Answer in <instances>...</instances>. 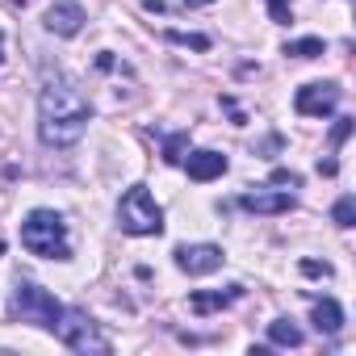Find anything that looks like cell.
<instances>
[{"label": "cell", "instance_id": "obj_1", "mask_svg": "<svg viewBox=\"0 0 356 356\" xmlns=\"http://www.w3.org/2000/svg\"><path fill=\"white\" fill-rule=\"evenodd\" d=\"M92 122V105L84 97V88L63 76V72H51L42 80V92H38V138L47 147H76L84 138Z\"/></svg>", "mask_w": 356, "mask_h": 356}, {"label": "cell", "instance_id": "obj_2", "mask_svg": "<svg viewBox=\"0 0 356 356\" xmlns=\"http://www.w3.org/2000/svg\"><path fill=\"white\" fill-rule=\"evenodd\" d=\"M22 248L30 256H42V260H72V243H67V222L63 214L55 210H30L26 222H22Z\"/></svg>", "mask_w": 356, "mask_h": 356}, {"label": "cell", "instance_id": "obj_3", "mask_svg": "<svg viewBox=\"0 0 356 356\" xmlns=\"http://www.w3.org/2000/svg\"><path fill=\"white\" fill-rule=\"evenodd\" d=\"M9 314H13L17 323L42 327V331H55L63 306H59V298L47 293L42 285H34V281H17V285H13V298H9Z\"/></svg>", "mask_w": 356, "mask_h": 356}, {"label": "cell", "instance_id": "obj_4", "mask_svg": "<svg viewBox=\"0 0 356 356\" xmlns=\"http://www.w3.org/2000/svg\"><path fill=\"white\" fill-rule=\"evenodd\" d=\"M118 227L126 235H163V210L159 202L147 193V185H130L118 202Z\"/></svg>", "mask_w": 356, "mask_h": 356}, {"label": "cell", "instance_id": "obj_5", "mask_svg": "<svg viewBox=\"0 0 356 356\" xmlns=\"http://www.w3.org/2000/svg\"><path fill=\"white\" fill-rule=\"evenodd\" d=\"M55 335H59V343L72 348V352H113V343L101 335V327H97V323L88 318V310H80V306H72V310L59 314Z\"/></svg>", "mask_w": 356, "mask_h": 356}, {"label": "cell", "instance_id": "obj_6", "mask_svg": "<svg viewBox=\"0 0 356 356\" xmlns=\"http://www.w3.org/2000/svg\"><path fill=\"white\" fill-rule=\"evenodd\" d=\"M339 97H343V88L335 80H314V84H302L293 92V109L302 118H327V113H335Z\"/></svg>", "mask_w": 356, "mask_h": 356}, {"label": "cell", "instance_id": "obj_7", "mask_svg": "<svg viewBox=\"0 0 356 356\" xmlns=\"http://www.w3.org/2000/svg\"><path fill=\"white\" fill-rule=\"evenodd\" d=\"M172 256H176V268L189 273V277H210V273H218L222 260H227V252H222L218 243H181Z\"/></svg>", "mask_w": 356, "mask_h": 356}, {"label": "cell", "instance_id": "obj_8", "mask_svg": "<svg viewBox=\"0 0 356 356\" xmlns=\"http://www.w3.org/2000/svg\"><path fill=\"white\" fill-rule=\"evenodd\" d=\"M84 9H80V0H55V5L47 9V17H42V26L55 34V38H76L80 30H84Z\"/></svg>", "mask_w": 356, "mask_h": 356}, {"label": "cell", "instance_id": "obj_9", "mask_svg": "<svg viewBox=\"0 0 356 356\" xmlns=\"http://www.w3.org/2000/svg\"><path fill=\"white\" fill-rule=\"evenodd\" d=\"M293 206H298V197H293V193H281V189H252V193L239 197V210H248V214H264V218H273V214H289Z\"/></svg>", "mask_w": 356, "mask_h": 356}, {"label": "cell", "instance_id": "obj_10", "mask_svg": "<svg viewBox=\"0 0 356 356\" xmlns=\"http://www.w3.org/2000/svg\"><path fill=\"white\" fill-rule=\"evenodd\" d=\"M185 168H189V181L206 185V181H218V176H222L231 163H227V155H222V151H210V147H202V151H193V155L185 159Z\"/></svg>", "mask_w": 356, "mask_h": 356}, {"label": "cell", "instance_id": "obj_11", "mask_svg": "<svg viewBox=\"0 0 356 356\" xmlns=\"http://www.w3.org/2000/svg\"><path fill=\"white\" fill-rule=\"evenodd\" d=\"M239 298H243V285L197 289V293H189V310H193V314H214V310H222V306H231V302H239Z\"/></svg>", "mask_w": 356, "mask_h": 356}, {"label": "cell", "instance_id": "obj_12", "mask_svg": "<svg viewBox=\"0 0 356 356\" xmlns=\"http://www.w3.org/2000/svg\"><path fill=\"white\" fill-rule=\"evenodd\" d=\"M314 331L318 335H339L343 331V306L335 298H318L314 302Z\"/></svg>", "mask_w": 356, "mask_h": 356}, {"label": "cell", "instance_id": "obj_13", "mask_svg": "<svg viewBox=\"0 0 356 356\" xmlns=\"http://www.w3.org/2000/svg\"><path fill=\"white\" fill-rule=\"evenodd\" d=\"M268 343H277V348H302L306 335H302V327L293 318H273L268 323Z\"/></svg>", "mask_w": 356, "mask_h": 356}, {"label": "cell", "instance_id": "obj_14", "mask_svg": "<svg viewBox=\"0 0 356 356\" xmlns=\"http://www.w3.org/2000/svg\"><path fill=\"white\" fill-rule=\"evenodd\" d=\"M185 151H189V130H176L163 138V159L168 163H185Z\"/></svg>", "mask_w": 356, "mask_h": 356}, {"label": "cell", "instance_id": "obj_15", "mask_svg": "<svg viewBox=\"0 0 356 356\" xmlns=\"http://www.w3.org/2000/svg\"><path fill=\"white\" fill-rule=\"evenodd\" d=\"M327 51V42L323 38H298V42H289L285 47V55H293V59H318Z\"/></svg>", "mask_w": 356, "mask_h": 356}, {"label": "cell", "instance_id": "obj_16", "mask_svg": "<svg viewBox=\"0 0 356 356\" xmlns=\"http://www.w3.org/2000/svg\"><path fill=\"white\" fill-rule=\"evenodd\" d=\"M331 222H335L339 231H348V227L356 222V197H348V193H343V197L335 202V210H331Z\"/></svg>", "mask_w": 356, "mask_h": 356}, {"label": "cell", "instance_id": "obj_17", "mask_svg": "<svg viewBox=\"0 0 356 356\" xmlns=\"http://www.w3.org/2000/svg\"><path fill=\"white\" fill-rule=\"evenodd\" d=\"M168 42H176V47H193V51H210V38H206V34H181V30H168Z\"/></svg>", "mask_w": 356, "mask_h": 356}, {"label": "cell", "instance_id": "obj_18", "mask_svg": "<svg viewBox=\"0 0 356 356\" xmlns=\"http://www.w3.org/2000/svg\"><path fill=\"white\" fill-rule=\"evenodd\" d=\"M268 22L289 26L293 22V0H268Z\"/></svg>", "mask_w": 356, "mask_h": 356}, {"label": "cell", "instance_id": "obj_19", "mask_svg": "<svg viewBox=\"0 0 356 356\" xmlns=\"http://www.w3.org/2000/svg\"><path fill=\"white\" fill-rule=\"evenodd\" d=\"M273 185H289V189H298V185H302V176L289 172V168H277V172H273Z\"/></svg>", "mask_w": 356, "mask_h": 356}, {"label": "cell", "instance_id": "obj_20", "mask_svg": "<svg viewBox=\"0 0 356 356\" xmlns=\"http://www.w3.org/2000/svg\"><path fill=\"white\" fill-rule=\"evenodd\" d=\"M348 134H352V118H339V122H335V130H331V143L339 147V143H343Z\"/></svg>", "mask_w": 356, "mask_h": 356}, {"label": "cell", "instance_id": "obj_21", "mask_svg": "<svg viewBox=\"0 0 356 356\" xmlns=\"http://www.w3.org/2000/svg\"><path fill=\"white\" fill-rule=\"evenodd\" d=\"M302 273H306V277H331V264H318V260H302Z\"/></svg>", "mask_w": 356, "mask_h": 356}, {"label": "cell", "instance_id": "obj_22", "mask_svg": "<svg viewBox=\"0 0 356 356\" xmlns=\"http://www.w3.org/2000/svg\"><path fill=\"white\" fill-rule=\"evenodd\" d=\"M318 172H323V176H335V172H339V163H335V159H318Z\"/></svg>", "mask_w": 356, "mask_h": 356}, {"label": "cell", "instance_id": "obj_23", "mask_svg": "<svg viewBox=\"0 0 356 356\" xmlns=\"http://www.w3.org/2000/svg\"><path fill=\"white\" fill-rule=\"evenodd\" d=\"M143 9H151V13H163V0H143Z\"/></svg>", "mask_w": 356, "mask_h": 356}, {"label": "cell", "instance_id": "obj_24", "mask_svg": "<svg viewBox=\"0 0 356 356\" xmlns=\"http://www.w3.org/2000/svg\"><path fill=\"white\" fill-rule=\"evenodd\" d=\"M0 63H5V34H0Z\"/></svg>", "mask_w": 356, "mask_h": 356}, {"label": "cell", "instance_id": "obj_25", "mask_svg": "<svg viewBox=\"0 0 356 356\" xmlns=\"http://www.w3.org/2000/svg\"><path fill=\"white\" fill-rule=\"evenodd\" d=\"M0 252H5V243H0Z\"/></svg>", "mask_w": 356, "mask_h": 356}]
</instances>
